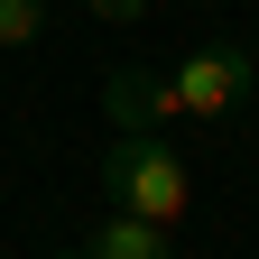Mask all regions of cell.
I'll list each match as a JSON object with an SVG mask.
<instances>
[{"instance_id":"cell-1","label":"cell","mask_w":259,"mask_h":259,"mask_svg":"<svg viewBox=\"0 0 259 259\" xmlns=\"http://www.w3.org/2000/svg\"><path fill=\"white\" fill-rule=\"evenodd\" d=\"M102 185L120 213H148V222H185L194 204V167L167 148V130H120L102 148Z\"/></svg>"},{"instance_id":"cell-2","label":"cell","mask_w":259,"mask_h":259,"mask_svg":"<svg viewBox=\"0 0 259 259\" xmlns=\"http://www.w3.org/2000/svg\"><path fill=\"white\" fill-rule=\"evenodd\" d=\"M176 74V93H185V120H232L250 93H259V65L241 56V47H194L185 65H167Z\"/></svg>"},{"instance_id":"cell-3","label":"cell","mask_w":259,"mask_h":259,"mask_svg":"<svg viewBox=\"0 0 259 259\" xmlns=\"http://www.w3.org/2000/svg\"><path fill=\"white\" fill-rule=\"evenodd\" d=\"M102 111L120 130H167V120H185V93H176L167 65H111L102 74Z\"/></svg>"},{"instance_id":"cell-4","label":"cell","mask_w":259,"mask_h":259,"mask_svg":"<svg viewBox=\"0 0 259 259\" xmlns=\"http://www.w3.org/2000/svg\"><path fill=\"white\" fill-rule=\"evenodd\" d=\"M93 259H176V222H148V213H120L111 204V222L83 241Z\"/></svg>"},{"instance_id":"cell-5","label":"cell","mask_w":259,"mask_h":259,"mask_svg":"<svg viewBox=\"0 0 259 259\" xmlns=\"http://www.w3.org/2000/svg\"><path fill=\"white\" fill-rule=\"evenodd\" d=\"M47 37V0H0V47H37Z\"/></svg>"},{"instance_id":"cell-6","label":"cell","mask_w":259,"mask_h":259,"mask_svg":"<svg viewBox=\"0 0 259 259\" xmlns=\"http://www.w3.org/2000/svg\"><path fill=\"white\" fill-rule=\"evenodd\" d=\"M139 10H148V0H93V19H111V28H130Z\"/></svg>"},{"instance_id":"cell-7","label":"cell","mask_w":259,"mask_h":259,"mask_svg":"<svg viewBox=\"0 0 259 259\" xmlns=\"http://www.w3.org/2000/svg\"><path fill=\"white\" fill-rule=\"evenodd\" d=\"M56 259H93V250H56Z\"/></svg>"}]
</instances>
